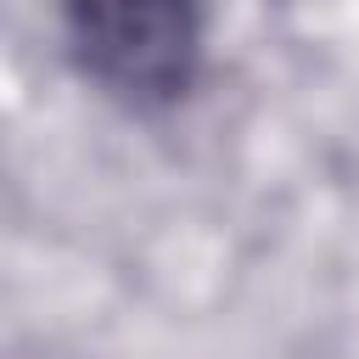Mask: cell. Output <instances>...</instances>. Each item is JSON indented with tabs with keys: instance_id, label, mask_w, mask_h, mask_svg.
Returning a JSON list of instances; mask_svg holds the SVG:
<instances>
[{
	"instance_id": "1",
	"label": "cell",
	"mask_w": 359,
	"mask_h": 359,
	"mask_svg": "<svg viewBox=\"0 0 359 359\" xmlns=\"http://www.w3.org/2000/svg\"><path fill=\"white\" fill-rule=\"evenodd\" d=\"M73 67L129 112H163L202 79V0H62Z\"/></svg>"
}]
</instances>
